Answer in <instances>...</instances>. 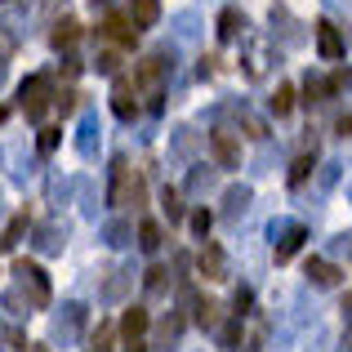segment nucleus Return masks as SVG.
<instances>
[{"instance_id":"obj_1","label":"nucleus","mask_w":352,"mask_h":352,"mask_svg":"<svg viewBox=\"0 0 352 352\" xmlns=\"http://www.w3.org/2000/svg\"><path fill=\"white\" fill-rule=\"evenodd\" d=\"M14 290L27 299V308H50V299H54V285L45 276V267L32 263V258H18L14 263Z\"/></svg>"},{"instance_id":"obj_2","label":"nucleus","mask_w":352,"mask_h":352,"mask_svg":"<svg viewBox=\"0 0 352 352\" xmlns=\"http://www.w3.org/2000/svg\"><path fill=\"white\" fill-rule=\"evenodd\" d=\"M143 179L129 170L125 156H112V188H107V206L125 210V206H143Z\"/></svg>"},{"instance_id":"obj_3","label":"nucleus","mask_w":352,"mask_h":352,"mask_svg":"<svg viewBox=\"0 0 352 352\" xmlns=\"http://www.w3.org/2000/svg\"><path fill=\"white\" fill-rule=\"evenodd\" d=\"M50 103H54V80L45 76V72H36V76H27L23 85H18V112L27 120H45Z\"/></svg>"},{"instance_id":"obj_4","label":"nucleus","mask_w":352,"mask_h":352,"mask_svg":"<svg viewBox=\"0 0 352 352\" xmlns=\"http://www.w3.org/2000/svg\"><path fill=\"white\" fill-rule=\"evenodd\" d=\"M174 72V50L165 45V50H156V54H147L143 63H138V72H134V85H138V94H147V98H161V80Z\"/></svg>"},{"instance_id":"obj_5","label":"nucleus","mask_w":352,"mask_h":352,"mask_svg":"<svg viewBox=\"0 0 352 352\" xmlns=\"http://www.w3.org/2000/svg\"><path fill=\"white\" fill-rule=\"evenodd\" d=\"M267 236H272V258L276 263H290V258L303 250V241H308V228L290 223V219H276V223L267 228Z\"/></svg>"},{"instance_id":"obj_6","label":"nucleus","mask_w":352,"mask_h":352,"mask_svg":"<svg viewBox=\"0 0 352 352\" xmlns=\"http://www.w3.org/2000/svg\"><path fill=\"white\" fill-rule=\"evenodd\" d=\"M85 321H89V312L80 308V303H63V312L54 317V344H76L80 335H85Z\"/></svg>"},{"instance_id":"obj_7","label":"nucleus","mask_w":352,"mask_h":352,"mask_svg":"<svg viewBox=\"0 0 352 352\" xmlns=\"http://www.w3.org/2000/svg\"><path fill=\"white\" fill-rule=\"evenodd\" d=\"M98 143H103V120H98L94 107H85V112H80V125H76V152L85 156V161H94Z\"/></svg>"},{"instance_id":"obj_8","label":"nucleus","mask_w":352,"mask_h":352,"mask_svg":"<svg viewBox=\"0 0 352 352\" xmlns=\"http://www.w3.org/2000/svg\"><path fill=\"white\" fill-rule=\"evenodd\" d=\"M210 156H214L219 170H236L241 165V143H236L232 129H214L210 134Z\"/></svg>"},{"instance_id":"obj_9","label":"nucleus","mask_w":352,"mask_h":352,"mask_svg":"<svg viewBox=\"0 0 352 352\" xmlns=\"http://www.w3.org/2000/svg\"><path fill=\"white\" fill-rule=\"evenodd\" d=\"M112 112L120 120H134L138 116V85L129 76H116V85H112Z\"/></svg>"},{"instance_id":"obj_10","label":"nucleus","mask_w":352,"mask_h":352,"mask_svg":"<svg viewBox=\"0 0 352 352\" xmlns=\"http://www.w3.org/2000/svg\"><path fill=\"white\" fill-rule=\"evenodd\" d=\"M32 236H36V250H41V254H63V245H67V223L50 219V223L32 228Z\"/></svg>"},{"instance_id":"obj_11","label":"nucleus","mask_w":352,"mask_h":352,"mask_svg":"<svg viewBox=\"0 0 352 352\" xmlns=\"http://www.w3.org/2000/svg\"><path fill=\"white\" fill-rule=\"evenodd\" d=\"M197 267H201V276H206V281H228V258H223V250H219L214 241H206V245H201Z\"/></svg>"},{"instance_id":"obj_12","label":"nucleus","mask_w":352,"mask_h":352,"mask_svg":"<svg viewBox=\"0 0 352 352\" xmlns=\"http://www.w3.org/2000/svg\"><path fill=\"white\" fill-rule=\"evenodd\" d=\"M317 54L326 63H339V58H344V36H339L335 23H317Z\"/></svg>"},{"instance_id":"obj_13","label":"nucleus","mask_w":352,"mask_h":352,"mask_svg":"<svg viewBox=\"0 0 352 352\" xmlns=\"http://www.w3.org/2000/svg\"><path fill=\"white\" fill-rule=\"evenodd\" d=\"M250 201H254V192H250L245 183H232V188L223 192V219H228V223H236V219H245Z\"/></svg>"},{"instance_id":"obj_14","label":"nucleus","mask_w":352,"mask_h":352,"mask_svg":"<svg viewBox=\"0 0 352 352\" xmlns=\"http://www.w3.org/2000/svg\"><path fill=\"white\" fill-rule=\"evenodd\" d=\"M147 326H152V317H147V308H138V303H134V308H125V317H120V339H129V344H138V339H143L147 335Z\"/></svg>"},{"instance_id":"obj_15","label":"nucleus","mask_w":352,"mask_h":352,"mask_svg":"<svg viewBox=\"0 0 352 352\" xmlns=\"http://www.w3.org/2000/svg\"><path fill=\"white\" fill-rule=\"evenodd\" d=\"M129 23H134V32H147V27L161 23V0H129Z\"/></svg>"},{"instance_id":"obj_16","label":"nucleus","mask_w":352,"mask_h":352,"mask_svg":"<svg viewBox=\"0 0 352 352\" xmlns=\"http://www.w3.org/2000/svg\"><path fill=\"white\" fill-rule=\"evenodd\" d=\"M197 147H201V134H197V129H188V125H179V129H174V138H170V156H174V161H192V156H197Z\"/></svg>"},{"instance_id":"obj_17","label":"nucleus","mask_w":352,"mask_h":352,"mask_svg":"<svg viewBox=\"0 0 352 352\" xmlns=\"http://www.w3.org/2000/svg\"><path fill=\"white\" fill-rule=\"evenodd\" d=\"M98 236H103V245L120 250V245H129V241H134V223H129V219H107V223L98 228Z\"/></svg>"},{"instance_id":"obj_18","label":"nucleus","mask_w":352,"mask_h":352,"mask_svg":"<svg viewBox=\"0 0 352 352\" xmlns=\"http://www.w3.org/2000/svg\"><path fill=\"white\" fill-rule=\"evenodd\" d=\"M129 285H134V267H116V272H112V281H107L103 290H98V299H103V303H120Z\"/></svg>"},{"instance_id":"obj_19","label":"nucleus","mask_w":352,"mask_h":352,"mask_svg":"<svg viewBox=\"0 0 352 352\" xmlns=\"http://www.w3.org/2000/svg\"><path fill=\"white\" fill-rule=\"evenodd\" d=\"M299 27H303V23H294V18L285 14V5H272V32H281L285 45H299V41H303Z\"/></svg>"},{"instance_id":"obj_20","label":"nucleus","mask_w":352,"mask_h":352,"mask_svg":"<svg viewBox=\"0 0 352 352\" xmlns=\"http://www.w3.org/2000/svg\"><path fill=\"white\" fill-rule=\"evenodd\" d=\"M339 267L335 263H326V258H308V281L312 285H321V290H330V285H339Z\"/></svg>"},{"instance_id":"obj_21","label":"nucleus","mask_w":352,"mask_h":352,"mask_svg":"<svg viewBox=\"0 0 352 352\" xmlns=\"http://www.w3.org/2000/svg\"><path fill=\"white\" fill-rule=\"evenodd\" d=\"M103 36H107V41H116V45H125V50H129L138 32H134V23H129V18L112 14V18H107V23H103Z\"/></svg>"},{"instance_id":"obj_22","label":"nucleus","mask_w":352,"mask_h":352,"mask_svg":"<svg viewBox=\"0 0 352 352\" xmlns=\"http://www.w3.org/2000/svg\"><path fill=\"white\" fill-rule=\"evenodd\" d=\"M241 32H245V14H241L236 5H228L223 14H219V41H236Z\"/></svg>"},{"instance_id":"obj_23","label":"nucleus","mask_w":352,"mask_h":352,"mask_svg":"<svg viewBox=\"0 0 352 352\" xmlns=\"http://www.w3.org/2000/svg\"><path fill=\"white\" fill-rule=\"evenodd\" d=\"M192 308H197V326H201V330H214V335H219V326H223V308H219L214 299H197Z\"/></svg>"},{"instance_id":"obj_24","label":"nucleus","mask_w":352,"mask_h":352,"mask_svg":"<svg viewBox=\"0 0 352 352\" xmlns=\"http://www.w3.org/2000/svg\"><path fill=\"white\" fill-rule=\"evenodd\" d=\"M179 339H183V317H179V312H170V317H165L161 326H156V348L170 352L174 344H179Z\"/></svg>"},{"instance_id":"obj_25","label":"nucleus","mask_w":352,"mask_h":352,"mask_svg":"<svg viewBox=\"0 0 352 352\" xmlns=\"http://www.w3.org/2000/svg\"><path fill=\"white\" fill-rule=\"evenodd\" d=\"M210 188H214V170H206V165H192V170H188V183H183V192H188V197H206Z\"/></svg>"},{"instance_id":"obj_26","label":"nucleus","mask_w":352,"mask_h":352,"mask_svg":"<svg viewBox=\"0 0 352 352\" xmlns=\"http://www.w3.org/2000/svg\"><path fill=\"white\" fill-rule=\"evenodd\" d=\"M50 41H54V50H72V45L80 41V23H76V18H63V23H54Z\"/></svg>"},{"instance_id":"obj_27","label":"nucleus","mask_w":352,"mask_h":352,"mask_svg":"<svg viewBox=\"0 0 352 352\" xmlns=\"http://www.w3.org/2000/svg\"><path fill=\"white\" fill-rule=\"evenodd\" d=\"M174 36H179V41H197L201 36V14L197 9H183V14H174Z\"/></svg>"},{"instance_id":"obj_28","label":"nucleus","mask_w":352,"mask_h":352,"mask_svg":"<svg viewBox=\"0 0 352 352\" xmlns=\"http://www.w3.org/2000/svg\"><path fill=\"white\" fill-rule=\"evenodd\" d=\"M27 232H32V219H27V214H14V219H9V228L0 232V250H18V241H23Z\"/></svg>"},{"instance_id":"obj_29","label":"nucleus","mask_w":352,"mask_h":352,"mask_svg":"<svg viewBox=\"0 0 352 352\" xmlns=\"http://www.w3.org/2000/svg\"><path fill=\"white\" fill-rule=\"evenodd\" d=\"M45 197H50V206H67V197H72V179L54 170V174H50V183H45Z\"/></svg>"},{"instance_id":"obj_30","label":"nucleus","mask_w":352,"mask_h":352,"mask_svg":"<svg viewBox=\"0 0 352 352\" xmlns=\"http://www.w3.org/2000/svg\"><path fill=\"white\" fill-rule=\"evenodd\" d=\"M138 250H143V254H156V250H161V223H156V219H143V223H138Z\"/></svg>"},{"instance_id":"obj_31","label":"nucleus","mask_w":352,"mask_h":352,"mask_svg":"<svg viewBox=\"0 0 352 352\" xmlns=\"http://www.w3.org/2000/svg\"><path fill=\"white\" fill-rule=\"evenodd\" d=\"M23 348H27V335L14 326V321L0 317V352H23Z\"/></svg>"},{"instance_id":"obj_32","label":"nucleus","mask_w":352,"mask_h":352,"mask_svg":"<svg viewBox=\"0 0 352 352\" xmlns=\"http://www.w3.org/2000/svg\"><path fill=\"white\" fill-rule=\"evenodd\" d=\"M317 170V156L312 152H303V156H294V165H290V188H303L308 183V174Z\"/></svg>"},{"instance_id":"obj_33","label":"nucleus","mask_w":352,"mask_h":352,"mask_svg":"<svg viewBox=\"0 0 352 352\" xmlns=\"http://www.w3.org/2000/svg\"><path fill=\"white\" fill-rule=\"evenodd\" d=\"M165 285H170V267H161V263H156V267H147V276H143V290L152 294V299H156V294H165Z\"/></svg>"},{"instance_id":"obj_34","label":"nucleus","mask_w":352,"mask_h":352,"mask_svg":"<svg viewBox=\"0 0 352 352\" xmlns=\"http://www.w3.org/2000/svg\"><path fill=\"white\" fill-rule=\"evenodd\" d=\"M94 72H98V76H116V72H120V54L116 50H98L94 54Z\"/></svg>"},{"instance_id":"obj_35","label":"nucleus","mask_w":352,"mask_h":352,"mask_svg":"<svg viewBox=\"0 0 352 352\" xmlns=\"http://www.w3.org/2000/svg\"><path fill=\"white\" fill-rule=\"evenodd\" d=\"M326 94H330V85H326V80H317V76H308V80H303V103H308V107L326 103Z\"/></svg>"},{"instance_id":"obj_36","label":"nucleus","mask_w":352,"mask_h":352,"mask_svg":"<svg viewBox=\"0 0 352 352\" xmlns=\"http://www.w3.org/2000/svg\"><path fill=\"white\" fill-rule=\"evenodd\" d=\"M58 138H63V129H58V125H45L41 134H36V152H41V156H54Z\"/></svg>"},{"instance_id":"obj_37","label":"nucleus","mask_w":352,"mask_h":352,"mask_svg":"<svg viewBox=\"0 0 352 352\" xmlns=\"http://www.w3.org/2000/svg\"><path fill=\"white\" fill-rule=\"evenodd\" d=\"M267 103H272L276 116H290V107H294V85H276V94L267 98Z\"/></svg>"},{"instance_id":"obj_38","label":"nucleus","mask_w":352,"mask_h":352,"mask_svg":"<svg viewBox=\"0 0 352 352\" xmlns=\"http://www.w3.org/2000/svg\"><path fill=\"white\" fill-rule=\"evenodd\" d=\"M219 344H223V348H236L241 344V317H228L223 326H219Z\"/></svg>"},{"instance_id":"obj_39","label":"nucleus","mask_w":352,"mask_h":352,"mask_svg":"<svg viewBox=\"0 0 352 352\" xmlns=\"http://www.w3.org/2000/svg\"><path fill=\"white\" fill-rule=\"evenodd\" d=\"M210 223H214V214H210V210H192V232H197L201 241H206V232H210Z\"/></svg>"},{"instance_id":"obj_40","label":"nucleus","mask_w":352,"mask_h":352,"mask_svg":"<svg viewBox=\"0 0 352 352\" xmlns=\"http://www.w3.org/2000/svg\"><path fill=\"white\" fill-rule=\"evenodd\" d=\"M165 214H170V223H179V219H183V206H179V192H170V188H165Z\"/></svg>"},{"instance_id":"obj_41","label":"nucleus","mask_w":352,"mask_h":352,"mask_svg":"<svg viewBox=\"0 0 352 352\" xmlns=\"http://www.w3.org/2000/svg\"><path fill=\"white\" fill-rule=\"evenodd\" d=\"M232 317H245V312H250V290H245V285H241V290H236V299H232Z\"/></svg>"},{"instance_id":"obj_42","label":"nucleus","mask_w":352,"mask_h":352,"mask_svg":"<svg viewBox=\"0 0 352 352\" xmlns=\"http://www.w3.org/2000/svg\"><path fill=\"white\" fill-rule=\"evenodd\" d=\"M80 210H85L89 219H98V192L94 188H85V206H80Z\"/></svg>"},{"instance_id":"obj_43","label":"nucleus","mask_w":352,"mask_h":352,"mask_svg":"<svg viewBox=\"0 0 352 352\" xmlns=\"http://www.w3.org/2000/svg\"><path fill=\"white\" fill-rule=\"evenodd\" d=\"M335 134H339V138H348V134H352V112H344V116L335 120Z\"/></svg>"},{"instance_id":"obj_44","label":"nucleus","mask_w":352,"mask_h":352,"mask_svg":"<svg viewBox=\"0 0 352 352\" xmlns=\"http://www.w3.org/2000/svg\"><path fill=\"white\" fill-rule=\"evenodd\" d=\"M107 339H112V326H103V330L94 335V352H107Z\"/></svg>"},{"instance_id":"obj_45","label":"nucleus","mask_w":352,"mask_h":352,"mask_svg":"<svg viewBox=\"0 0 352 352\" xmlns=\"http://www.w3.org/2000/svg\"><path fill=\"white\" fill-rule=\"evenodd\" d=\"M58 107H63V112H72V107H76V94H72V89H67V94H58Z\"/></svg>"},{"instance_id":"obj_46","label":"nucleus","mask_w":352,"mask_h":352,"mask_svg":"<svg viewBox=\"0 0 352 352\" xmlns=\"http://www.w3.org/2000/svg\"><path fill=\"white\" fill-rule=\"evenodd\" d=\"M344 321H348V326H352V290L344 294Z\"/></svg>"},{"instance_id":"obj_47","label":"nucleus","mask_w":352,"mask_h":352,"mask_svg":"<svg viewBox=\"0 0 352 352\" xmlns=\"http://www.w3.org/2000/svg\"><path fill=\"white\" fill-rule=\"evenodd\" d=\"M23 352H50V344H27Z\"/></svg>"},{"instance_id":"obj_48","label":"nucleus","mask_w":352,"mask_h":352,"mask_svg":"<svg viewBox=\"0 0 352 352\" xmlns=\"http://www.w3.org/2000/svg\"><path fill=\"white\" fill-rule=\"evenodd\" d=\"M129 352H147V348H143V344H129Z\"/></svg>"},{"instance_id":"obj_49","label":"nucleus","mask_w":352,"mask_h":352,"mask_svg":"<svg viewBox=\"0 0 352 352\" xmlns=\"http://www.w3.org/2000/svg\"><path fill=\"white\" fill-rule=\"evenodd\" d=\"M98 5H112V0H94V9H98Z\"/></svg>"},{"instance_id":"obj_50","label":"nucleus","mask_w":352,"mask_h":352,"mask_svg":"<svg viewBox=\"0 0 352 352\" xmlns=\"http://www.w3.org/2000/svg\"><path fill=\"white\" fill-rule=\"evenodd\" d=\"M348 197H352V183H348Z\"/></svg>"},{"instance_id":"obj_51","label":"nucleus","mask_w":352,"mask_h":352,"mask_svg":"<svg viewBox=\"0 0 352 352\" xmlns=\"http://www.w3.org/2000/svg\"><path fill=\"white\" fill-rule=\"evenodd\" d=\"M0 5H9V0H0Z\"/></svg>"}]
</instances>
